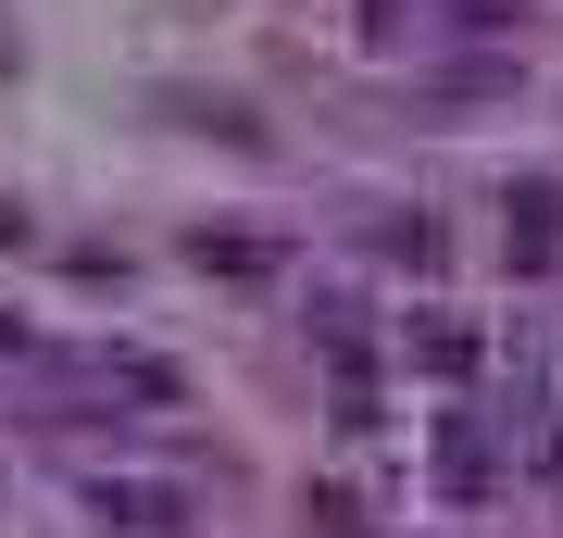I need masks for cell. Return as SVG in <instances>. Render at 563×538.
Instances as JSON below:
<instances>
[{"instance_id": "6da1fadb", "label": "cell", "mask_w": 563, "mask_h": 538, "mask_svg": "<svg viewBox=\"0 0 563 538\" xmlns=\"http://www.w3.org/2000/svg\"><path fill=\"white\" fill-rule=\"evenodd\" d=\"M88 514H113V526H151V538H176V526H188V501H176V488H125V476H101V488H88Z\"/></svg>"}]
</instances>
